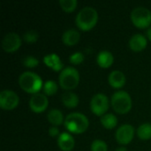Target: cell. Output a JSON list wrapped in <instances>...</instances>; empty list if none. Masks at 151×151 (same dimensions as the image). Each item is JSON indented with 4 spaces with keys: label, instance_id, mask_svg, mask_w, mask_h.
Wrapping results in <instances>:
<instances>
[{
    "label": "cell",
    "instance_id": "1",
    "mask_svg": "<svg viewBox=\"0 0 151 151\" xmlns=\"http://www.w3.org/2000/svg\"><path fill=\"white\" fill-rule=\"evenodd\" d=\"M97 19L98 13L94 7L86 6L80 10L76 15L75 23L80 29L83 31H88L96 26Z\"/></svg>",
    "mask_w": 151,
    "mask_h": 151
},
{
    "label": "cell",
    "instance_id": "2",
    "mask_svg": "<svg viewBox=\"0 0 151 151\" xmlns=\"http://www.w3.org/2000/svg\"><path fill=\"white\" fill-rule=\"evenodd\" d=\"M64 125L69 132L79 134L84 133L88 129V119L81 112H73L65 117Z\"/></svg>",
    "mask_w": 151,
    "mask_h": 151
},
{
    "label": "cell",
    "instance_id": "3",
    "mask_svg": "<svg viewBox=\"0 0 151 151\" xmlns=\"http://www.w3.org/2000/svg\"><path fill=\"white\" fill-rule=\"evenodd\" d=\"M19 84L20 88L30 94H36L41 90L42 86V81L41 77L33 72H24L19 77Z\"/></svg>",
    "mask_w": 151,
    "mask_h": 151
},
{
    "label": "cell",
    "instance_id": "4",
    "mask_svg": "<svg viewBox=\"0 0 151 151\" xmlns=\"http://www.w3.org/2000/svg\"><path fill=\"white\" fill-rule=\"evenodd\" d=\"M59 85L65 90L75 88L80 82V73L73 66L64 68L58 77Z\"/></svg>",
    "mask_w": 151,
    "mask_h": 151
},
{
    "label": "cell",
    "instance_id": "5",
    "mask_svg": "<svg viewBox=\"0 0 151 151\" xmlns=\"http://www.w3.org/2000/svg\"><path fill=\"white\" fill-rule=\"evenodd\" d=\"M111 105L116 112L119 114L127 113L132 108V99L130 95L124 90L115 92L111 96Z\"/></svg>",
    "mask_w": 151,
    "mask_h": 151
},
{
    "label": "cell",
    "instance_id": "6",
    "mask_svg": "<svg viewBox=\"0 0 151 151\" xmlns=\"http://www.w3.org/2000/svg\"><path fill=\"white\" fill-rule=\"evenodd\" d=\"M133 24L139 28H146L151 24V12L144 6H138L131 12Z\"/></svg>",
    "mask_w": 151,
    "mask_h": 151
},
{
    "label": "cell",
    "instance_id": "7",
    "mask_svg": "<svg viewBox=\"0 0 151 151\" xmlns=\"http://www.w3.org/2000/svg\"><path fill=\"white\" fill-rule=\"evenodd\" d=\"M90 109L96 116H103L109 109V99L103 93L96 94L90 101Z\"/></svg>",
    "mask_w": 151,
    "mask_h": 151
},
{
    "label": "cell",
    "instance_id": "8",
    "mask_svg": "<svg viewBox=\"0 0 151 151\" xmlns=\"http://www.w3.org/2000/svg\"><path fill=\"white\" fill-rule=\"evenodd\" d=\"M19 104L18 95L10 89H4L0 93V107L4 110H12Z\"/></svg>",
    "mask_w": 151,
    "mask_h": 151
},
{
    "label": "cell",
    "instance_id": "9",
    "mask_svg": "<svg viewBox=\"0 0 151 151\" xmlns=\"http://www.w3.org/2000/svg\"><path fill=\"white\" fill-rule=\"evenodd\" d=\"M21 45L20 36L14 32L6 34L2 40V48L6 52H14Z\"/></svg>",
    "mask_w": 151,
    "mask_h": 151
},
{
    "label": "cell",
    "instance_id": "10",
    "mask_svg": "<svg viewBox=\"0 0 151 151\" xmlns=\"http://www.w3.org/2000/svg\"><path fill=\"white\" fill-rule=\"evenodd\" d=\"M134 135V128L132 125L129 124H124L120 126L115 134L116 140L118 141L119 143L122 145H127L129 144Z\"/></svg>",
    "mask_w": 151,
    "mask_h": 151
},
{
    "label": "cell",
    "instance_id": "11",
    "mask_svg": "<svg viewBox=\"0 0 151 151\" xmlns=\"http://www.w3.org/2000/svg\"><path fill=\"white\" fill-rule=\"evenodd\" d=\"M48 104H49V101L47 96L42 93L34 94L29 100V107L35 113H40L44 111L48 107Z\"/></svg>",
    "mask_w": 151,
    "mask_h": 151
},
{
    "label": "cell",
    "instance_id": "12",
    "mask_svg": "<svg viewBox=\"0 0 151 151\" xmlns=\"http://www.w3.org/2000/svg\"><path fill=\"white\" fill-rule=\"evenodd\" d=\"M147 38L142 34L134 35L129 40V47L134 51H142L147 46Z\"/></svg>",
    "mask_w": 151,
    "mask_h": 151
},
{
    "label": "cell",
    "instance_id": "13",
    "mask_svg": "<svg viewBox=\"0 0 151 151\" xmlns=\"http://www.w3.org/2000/svg\"><path fill=\"white\" fill-rule=\"evenodd\" d=\"M58 145L61 150L71 151L74 147V139L69 133L64 132L58 137Z\"/></svg>",
    "mask_w": 151,
    "mask_h": 151
},
{
    "label": "cell",
    "instance_id": "14",
    "mask_svg": "<svg viewBox=\"0 0 151 151\" xmlns=\"http://www.w3.org/2000/svg\"><path fill=\"white\" fill-rule=\"evenodd\" d=\"M108 81L110 85L114 88H120L126 83V76L125 74L119 70L112 71L108 76Z\"/></svg>",
    "mask_w": 151,
    "mask_h": 151
},
{
    "label": "cell",
    "instance_id": "15",
    "mask_svg": "<svg viewBox=\"0 0 151 151\" xmlns=\"http://www.w3.org/2000/svg\"><path fill=\"white\" fill-rule=\"evenodd\" d=\"M43 62L47 66L50 67L52 70H54L56 72L60 71L63 68V63L60 60V58L58 57V55H57L55 53L45 55L43 57Z\"/></svg>",
    "mask_w": 151,
    "mask_h": 151
},
{
    "label": "cell",
    "instance_id": "16",
    "mask_svg": "<svg viewBox=\"0 0 151 151\" xmlns=\"http://www.w3.org/2000/svg\"><path fill=\"white\" fill-rule=\"evenodd\" d=\"M114 61V57L112 53L109 50H101L96 57V62L99 65V66L103 68H107L110 67Z\"/></svg>",
    "mask_w": 151,
    "mask_h": 151
},
{
    "label": "cell",
    "instance_id": "17",
    "mask_svg": "<svg viewBox=\"0 0 151 151\" xmlns=\"http://www.w3.org/2000/svg\"><path fill=\"white\" fill-rule=\"evenodd\" d=\"M62 41L66 45H75L80 41V33L74 28H69L63 33Z\"/></svg>",
    "mask_w": 151,
    "mask_h": 151
},
{
    "label": "cell",
    "instance_id": "18",
    "mask_svg": "<svg viewBox=\"0 0 151 151\" xmlns=\"http://www.w3.org/2000/svg\"><path fill=\"white\" fill-rule=\"evenodd\" d=\"M62 103L65 106H66L67 108H74L78 105L79 104V97L76 94H74L73 92H65L62 95L61 97Z\"/></svg>",
    "mask_w": 151,
    "mask_h": 151
},
{
    "label": "cell",
    "instance_id": "19",
    "mask_svg": "<svg viewBox=\"0 0 151 151\" xmlns=\"http://www.w3.org/2000/svg\"><path fill=\"white\" fill-rule=\"evenodd\" d=\"M47 118H48L49 122L50 124H52L53 127L59 126V125H61L65 121L62 111L58 110V109H51L48 112Z\"/></svg>",
    "mask_w": 151,
    "mask_h": 151
},
{
    "label": "cell",
    "instance_id": "20",
    "mask_svg": "<svg viewBox=\"0 0 151 151\" xmlns=\"http://www.w3.org/2000/svg\"><path fill=\"white\" fill-rule=\"evenodd\" d=\"M100 121L102 125L107 129H112L118 124V119L112 113H106L103 115L100 119Z\"/></svg>",
    "mask_w": 151,
    "mask_h": 151
},
{
    "label": "cell",
    "instance_id": "21",
    "mask_svg": "<svg viewBox=\"0 0 151 151\" xmlns=\"http://www.w3.org/2000/svg\"><path fill=\"white\" fill-rule=\"evenodd\" d=\"M137 135L141 140H150L151 138V124H142L137 129Z\"/></svg>",
    "mask_w": 151,
    "mask_h": 151
},
{
    "label": "cell",
    "instance_id": "22",
    "mask_svg": "<svg viewBox=\"0 0 151 151\" xmlns=\"http://www.w3.org/2000/svg\"><path fill=\"white\" fill-rule=\"evenodd\" d=\"M42 90H43L44 95L52 96V95H54L57 92V90H58V85H57V83L54 81H50H50H47L43 84Z\"/></svg>",
    "mask_w": 151,
    "mask_h": 151
},
{
    "label": "cell",
    "instance_id": "23",
    "mask_svg": "<svg viewBox=\"0 0 151 151\" xmlns=\"http://www.w3.org/2000/svg\"><path fill=\"white\" fill-rule=\"evenodd\" d=\"M77 0H60L59 1V4L61 6V8L67 12H73L75 10L76 6H77Z\"/></svg>",
    "mask_w": 151,
    "mask_h": 151
},
{
    "label": "cell",
    "instance_id": "24",
    "mask_svg": "<svg viewBox=\"0 0 151 151\" xmlns=\"http://www.w3.org/2000/svg\"><path fill=\"white\" fill-rule=\"evenodd\" d=\"M38 37H39V35H38L37 31H35L34 29H30L23 35V38L27 43L36 42V41L38 40Z\"/></svg>",
    "mask_w": 151,
    "mask_h": 151
},
{
    "label": "cell",
    "instance_id": "25",
    "mask_svg": "<svg viewBox=\"0 0 151 151\" xmlns=\"http://www.w3.org/2000/svg\"><path fill=\"white\" fill-rule=\"evenodd\" d=\"M108 147L105 142L103 140H95L91 143V151H107Z\"/></svg>",
    "mask_w": 151,
    "mask_h": 151
},
{
    "label": "cell",
    "instance_id": "26",
    "mask_svg": "<svg viewBox=\"0 0 151 151\" xmlns=\"http://www.w3.org/2000/svg\"><path fill=\"white\" fill-rule=\"evenodd\" d=\"M22 63L26 67L33 68L39 65V60L36 58H35L34 56H26L22 59Z\"/></svg>",
    "mask_w": 151,
    "mask_h": 151
},
{
    "label": "cell",
    "instance_id": "27",
    "mask_svg": "<svg viewBox=\"0 0 151 151\" xmlns=\"http://www.w3.org/2000/svg\"><path fill=\"white\" fill-rule=\"evenodd\" d=\"M69 60L73 65H80L84 60V55H83V53H81L80 51L74 52L70 56Z\"/></svg>",
    "mask_w": 151,
    "mask_h": 151
},
{
    "label": "cell",
    "instance_id": "28",
    "mask_svg": "<svg viewBox=\"0 0 151 151\" xmlns=\"http://www.w3.org/2000/svg\"><path fill=\"white\" fill-rule=\"evenodd\" d=\"M49 134L51 136V137H56V136H59V130L57 127H51L50 129H49Z\"/></svg>",
    "mask_w": 151,
    "mask_h": 151
},
{
    "label": "cell",
    "instance_id": "29",
    "mask_svg": "<svg viewBox=\"0 0 151 151\" xmlns=\"http://www.w3.org/2000/svg\"><path fill=\"white\" fill-rule=\"evenodd\" d=\"M147 36H148V38L151 41V27H149V28L147 30Z\"/></svg>",
    "mask_w": 151,
    "mask_h": 151
},
{
    "label": "cell",
    "instance_id": "30",
    "mask_svg": "<svg viewBox=\"0 0 151 151\" xmlns=\"http://www.w3.org/2000/svg\"><path fill=\"white\" fill-rule=\"evenodd\" d=\"M115 151H127V148H125V147H119V148L116 149V150Z\"/></svg>",
    "mask_w": 151,
    "mask_h": 151
}]
</instances>
